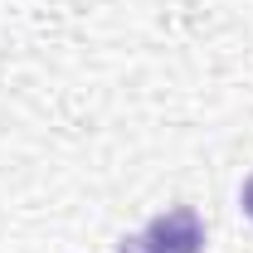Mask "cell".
Instances as JSON below:
<instances>
[{
    "label": "cell",
    "mask_w": 253,
    "mask_h": 253,
    "mask_svg": "<svg viewBox=\"0 0 253 253\" xmlns=\"http://www.w3.org/2000/svg\"><path fill=\"white\" fill-rule=\"evenodd\" d=\"M136 249L141 253H200L205 249V224H200V214L190 205L166 210V214H156V219L141 229Z\"/></svg>",
    "instance_id": "6da1fadb"
},
{
    "label": "cell",
    "mask_w": 253,
    "mask_h": 253,
    "mask_svg": "<svg viewBox=\"0 0 253 253\" xmlns=\"http://www.w3.org/2000/svg\"><path fill=\"white\" fill-rule=\"evenodd\" d=\"M239 205H244V214L253 219V175L244 180V190H239Z\"/></svg>",
    "instance_id": "7a4b0ae2"
}]
</instances>
